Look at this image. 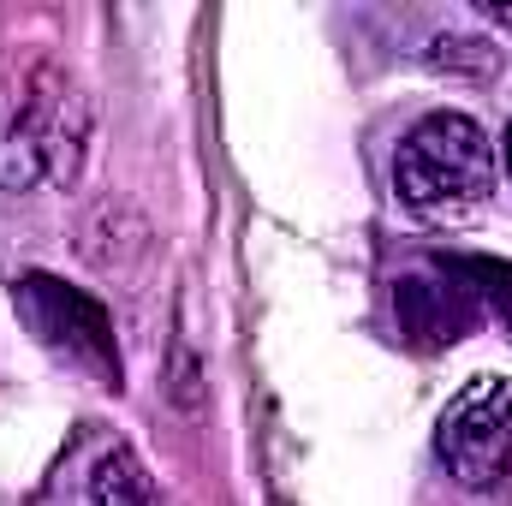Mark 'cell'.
Returning <instances> with one entry per match:
<instances>
[{"mask_svg": "<svg viewBox=\"0 0 512 506\" xmlns=\"http://www.w3.org/2000/svg\"><path fill=\"white\" fill-rule=\"evenodd\" d=\"M90 155V96L54 60H24L0 84V191L78 185Z\"/></svg>", "mask_w": 512, "mask_h": 506, "instance_id": "cell-1", "label": "cell"}, {"mask_svg": "<svg viewBox=\"0 0 512 506\" xmlns=\"http://www.w3.org/2000/svg\"><path fill=\"white\" fill-rule=\"evenodd\" d=\"M393 191L417 215H459L495 191V143L471 114H429L393 155Z\"/></svg>", "mask_w": 512, "mask_h": 506, "instance_id": "cell-2", "label": "cell"}, {"mask_svg": "<svg viewBox=\"0 0 512 506\" xmlns=\"http://www.w3.org/2000/svg\"><path fill=\"white\" fill-rule=\"evenodd\" d=\"M12 310L54 358L96 376L102 387H120V340H114V316L102 298H90L84 286H66L54 274H18Z\"/></svg>", "mask_w": 512, "mask_h": 506, "instance_id": "cell-3", "label": "cell"}, {"mask_svg": "<svg viewBox=\"0 0 512 506\" xmlns=\"http://www.w3.org/2000/svg\"><path fill=\"white\" fill-rule=\"evenodd\" d=\"M435 453L447 465V477L471 495H495L512 477V381L483 376L471 381L435 429Z\"/></svg>", "mask_w": 512, "mask_h": 506, "instance_id": "cell-4", "label": "cell"}, {"mask_svg": "<svg viewBox=\"0 0 512 506\" xmlns=\"http://www.w3.org/2000/svg\"><path fill=\"white\" fill-rule=\"evenodd\" d=\"M393 304H399V322H405L423 346H453V340H465L471 322H477V298H471V286H459V280L411 274V280H399Z\"/></svg>", "mask_w": 512, "mask_h": 506, "instance_id": "cell-5", "label": "cell"}, {"mask_svg": "<svg viewBox=\"0 0 512 506\" xmlns=\"http://www.w3.org/2000/svg\"><path fill=\"white\" fill-rule=\"evenodd\" d=\"M96 506H155L131 453H108L102 459V471H96Z\"/></svg>", "mask_w": 512, "mask_h": 506, "instance_id": "cell-6", "label": "cell"}, {"mask_svg": "<svg viewBox=\"0 0 512 506\" xmlns=\"http://www.w3.org/2000/svg\"><path fill=\"white\" fill-rule=\"evenodd\" d=\"M429 60H435V66H471V72H483V78L501 72V54L483 48V42H471V36H447V42H435Z\"/></svg>", "mask_w": 512, "mask_h": 506, "instance_id": "cell-7", "label": "cell"}, {"mask_svg": "<svg viewBox=\"0 0 512 506\" xmlns=\"http://www.w3.org/2000/svg\"><path fill=\"white\" fill-rule=\"evenodd\" d=\"M477 12H483L495 30H512V0H477Z\"/></svg>", "mask_w": 512, "mask_h": 506, "instance_id": "cell-8", "label": "cell"}, {"mask_svg": "<svg viewBox=\"0 0 512 506\" xmlns=\"http://www.w3.org/2000/svg\"><path fill=\"white\" fill-rule=\"evenodd\" d=\"M507 173H512V126H507Z\"/></svg>", "mask_w": 512, "mask_h": 506, "instance_id": "cell-9", "label": "cell"}]
</instances>
